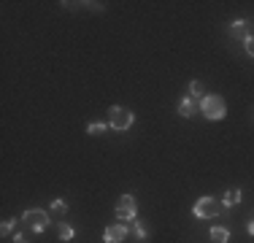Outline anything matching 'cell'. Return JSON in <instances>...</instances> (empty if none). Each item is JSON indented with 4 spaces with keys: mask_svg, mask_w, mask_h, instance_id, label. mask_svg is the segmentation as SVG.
Masks as SVG:
<instances>
[{
    "mask_svg": "<svg viewBox=\"0 0 254 243\" xmlns=\"http://www.w3.org/2000/svg\"><path fill=\"white\" fill-rule=\"evenodd\" d=\"M14 224H16V219H3V224H0V235H11L14 233Z\"/></svg>",
    "mask_w": 254,
    "mask_h": 243,
    "instance_id": "15",
    "label": "cell"
},
{
    "mask_svg": "<svg viewBox=\"0 0 254 243\" xmlns=\"http://www.w3.org/2000/svg\"><path fill=\"white\" fill-rule=\"evenodd\" d=\"M14 243H27V235L25 233H14Z\"/></svg>",
    "mask_w": 254,
    "mask_h": 243,
    "instance_id": "18",
    "label": "cell"
},
{
    "mask_svg": "<svg viewBox=\"0 0 254 243\" xmlns=\"http://www.w3.org/2000/svg\"><path fill=\"white\" fill-rule=\"evenodd\" d=\"M106 130L108 127L103 124V122H92V124L87 127V135H106Z\"/></svg>",
    "mask_w": 254,
    "mask_h": 243,
    "instance_id": "14",
    "label": "cell"
},
{
    "mask_svg": "<svg viewBox=\"0 0 254 243\" xmlns=\"http://www.w3.org/2000/svg\"><path fill=\"white\" fill-rule=\"evenodd\" d=\"M22 222H27L30 227H33V233H44L46 227H49V214L41 208H27L25 214H22Z\"/></svg>",
    "mask_w": 254,
    "mask_h": 243,
    "instance_id": "4",
    "label": "cell"
},
{
    "mask_svg": "<svg viewBox=\"0 0 254 243\" xmlns=\"http://www.w3.org/2000/svg\"><path fill=\"white\" fill-rule=\"evenodd\" d=\"M200 114L208 122H219V119H225V114H227V103H225V97L222 95H205L203 100H200Z\"/></svg>",
    "mask_w": 254,
    "mask_h": 243,
    "instance_id": "1",
    "label": "cell"
},
{
    "mask_svg": "<svg viewBox=\"0 0 254 243\" xmlns=\"http://www.w3.org/2000/svg\"><path fill=\"white\" fill-rule=\"evenodd\" d=\"M132 122H135V114L130 111V108H122V106H114L111 111H108V124L114 127V130L125 132L132 127Z\"/></svg>",
    "mask_w": 254,
    "mask_h": 243,
    "instance_id": "3",
    "label": "cell"
},
{
    "mask_svg": "<svg viewBox=\"0 0 254 243\" xmlns=\"http://www.w3.org/2000/svg\"><path fill=\"white\" fill-rule=\"evenodd\" d=\"M241 197H244V194H241V189H227L225 197H222V205H225V208H233V205L241 203Z\"/></svg>",
    "mask_w": 254,
    "mask_h": 243,
    "instance_id": "9",
    "label": "cell"
},
{
    "mask_svg": "<svg viewBox=\"0 0 254 243\" xmlns=\"http://www.w3.org/2000/svg\"><path fill=\"white\" fill-rule=\"evenodd\" d=\"M211 241H214V243H227L230 241V230L227 227H211Z\"/></svg>",
    "mask_w": 254,
    "mask_h": 243,
    "instance_id": "10",
    "label": "cell"
},
{
    "mask_svg": "<svg viewBox=\"0 0 254 243\" xmlns=\"http://www.w3.org/2000/svg\"><path fill=\"white\" fill-rule=\"evenodd\" d=\"M73 227L70 224H65V222H60V230H57V238L63 241V243H68V241H73Z\"/></svg>",
    "mask_w": 254,
    "mask_h": 243,
    "instance_id": "12",
    "label": "cell"
},
{
    "mask_svg": "<svg viewBox=\"0 0 254 243\" xmlns=\"http://www.w3.org/2000/svg\"><path fill=\"white\" fill-rule=\"evenodd\" d=\"M244 49H246V54H249V57H254V35L244 41Z\"/></svg>",
    "mask_w": 254,
    "mask_h": 243,
    "instance_id": "17",
    "label": "cell"
},
{
    "mask_svg": "<svg viewBox=\"0 0 254 243\" xmlns=\"http://www.w3.org/2000/svg\"><path fill=\"white\" fill-rule=\"evenodd\" d=\"M130 235V227L127 224H108L103 230V241L106 243H125V238Z\"/></svg>",
    "mask_w": 254,
    "mask_h": 243,
    "instance_id": "6",
    "label": "cell"
},
{
    "mask_svg": "<svg viewBox=\"0 0 254 243\" xmlns=\"http://www.w3.org/2000/svg\"><path fill=\"white\" fill-rule=\"evenodd\" d=\"M130 233L135 235L138 241H146V238H149V227H146L143 222H132V224H130Z\"/></svg>",
    "mask_w": 254,
    "mask_h": 243,
    "instance_id": "11",
    "label": "cell"
},
{
    "mask_svg": "<svg viewBox=\"0 0 254 243\" xmlns=\"http://www.w3.org/2000/svg\"><path fill=\"white\" fill-rule=\"evenodd\" d=\"M246 233H249V235H254V216L249 219V224H246Z\"/></svg>",
    "mask_w": 254,
    "mask_h": 243,
    "instance_id": "19",
    "label": "cell"
},
{
    "mask_svg": "<svg viewBox=\"0 0 254 243\" xmlns=\"http://www.w3.org/2000/svg\"><path fill=\"white\" fill-rule=\"evenodd\" d=\"M230 35H233V38H241V41L252 38V22H249V19L233 22V24H230Z\"/></svg>",
    "mask_w": 254,
    "mask_h": 243,
    "instance_id": "7",
    "label": "cell"
},
{
    "mask_svg": "<svg viewBox=\"0 0 254 243\" xmlns=\"http://www.w3.org/2000/svg\"><path fill=\"white\" fill-rule=\"evenodd\" d=\"M197 108H200V103H197L195 97H184V100L179 103V117L190 119V117H195V114H197Z\"/></svg>",
    "mask_w": 254,
    "mask_h": 243,
    "instance_id": "8",
    "label": "cell"
},
{
    "mask_svg": "<svg viewBox=\"0 0 254 243\" xmlns=\"http://www.w3.org/2000/svg\"><path fill=\"white\" fill-rule=\"evenodd\" d=\"M52 211H54V214H65V211H68V203H65L63 197L52 200Z\"/></svg>",
    "mask_w": 254,
    "mask_h": 243,
    "instance_id": "16",
    "label": "cell"
},
{
    "mask_svg": "<svg viewBox=\"0 0 254 243\" xmlns=\"http://www.w3.org/2000/svg\"><path fill=\"white\" fill-rule=\"evenodd\" d=\"M225 211V205H222V200L211 197V194H203V197L195 200V208H192V214L197 219H216Z\"/></svg>",
    "mask_w": 254,
    "mask_h": 243,
    "instance_id": "2",
    "label": "cell"
},
{
    "mask_svg": "<svg viewBox=\"0 0 254 243\" xmlns=\"http://www.w3.org/2000/svg\"><path fill=\"white\" fill-rule=\"evenodd\" d=\"M190 97L203 100V97H205V84H203V81H192V84H190Z\"/></svg>",
    "mask_w": 254,
    "mask_h": 243,
    "instance_id": "13",
    "label": "cell"
},
{
    "mask_svg": "<svg viewBox=\"0 0 254 243\" xmlns=\"http://www.w3.org/2000/svg\"><path fill=\"white\" fill-rule=\"evenodd\" d=\"M138 214V203L132 194H122V197L117 200V219H122V222H132Z\"/></svg>",
    "mask_w": 254,
    "mask_h": 243,
    "instance_id": "5",
    "label": "cell"
}]
</instances>
